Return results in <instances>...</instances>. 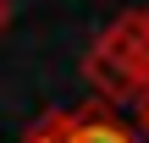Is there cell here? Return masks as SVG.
<instances>
[{
  "mask_svg": "<svg viewBox=\"0 0 149 143\" xmlns=\"http://www.w3.org/2000/svg\"><path fill=\"white\" fill-rule=\"evenodd\" d=\"M83 77L100 94V105H138L149 94V22L144 6L111 17L100 28V39L83 50Z\"/></svg>",
  "mask_w": 149,
  "mask_h": 143,
  "instance_id": "6da1fadb",
  "label": "cell"
},
{
  "mask_svg": "<svg viewBox=\"0 0 149 143\" xmlns=\"http://www.w3.org/2000/svg\"><path fill=\"white\" fill-rule=\"evenodd\" d=\"M50 127L61 143H138L111 110L100 105H83V110H50Z\"/></svg>",
  "mask_w": 149,
  "mask_h": 143,
  "instance_id": "7a4b0ae2",
  "label": "cell"
},
{
  "mask_svg": "<svg viewBox=\"0 0 149 143\" xmlns=\"http://www.w3.org/2000/svg\"><path fill=\"white\" fill-rule=\"evenodd\" d=\"M133 121H138V132H133V138H138V143H149V94L133 105Z\"/></svg>",
  "mask_w": 149,
  "mask_h": 143,
  "instance_id": "3957f363",
  "label": "cell"
},
{
  "mask_svg": "<svg viewBox=\"0 0 149 143\" xmlns=\"http://www.w3.org/2000/svg\"><path fill=\"white\" fill-rule=\"evenodd\" d=\"M28 143H61V138H55V127H50V116H44V121L28 132Z\"/></svg>",
  "mask_w": 149,
  "mask_h": 143,
  "instance_id": "277c9868",
  "label": "cell"
},
{
  "mask_svg": "<svg viewBox=\"0 0 149 143\" xmlns=\"http://www.w3.org/2000/svg\"><path fill=\"white\" fill-rule=\"evenodd\" d=\"M11 28V0H0V33Z\"/></svg>",
  "mask_w": 149,
  "mask_h": 143,
  "instance_id": "5b68a950",
  "label": "cell"
},
{
  "mask_svg": "<svg viewBox=\"0 0 149 143\" xmlns=\"http://www.w3.org/2000/svg\"><path fill=\"white\" fill-rule=\"evenodd\" d=\"M144 22H149V6H144Z\"/></svg>",
  "mask_w": 149,
  "mask_h": 143,
  "instance_id": "8992f818",
  "label": "cell"
}]
</instances>
